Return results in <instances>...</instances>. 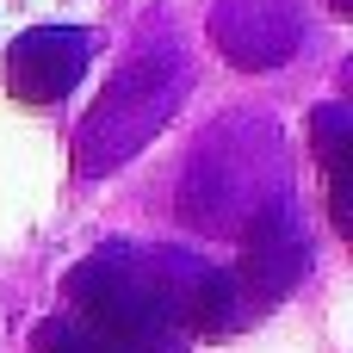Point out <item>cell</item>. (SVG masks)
Instances as JSON below:
<instances>
[{
    "mask_svg": "<svg viewBox=\"0 0 353 353\" xmlns=\"http://www.w3.org/2000/svg\"><path fill=\"white\" fill-rule=\"evenodd\" d=\"M68 298H74V316L87 329H99L124 353H143L174 323H186L192 279H168V273H155V261H143L130 248H105V254L74 267Z\"/></svg>",
    "mask_w": 353,
    "mask_h": 353,
    "instance_id": "1",
    "label": "cell"
},
{
    "mask_svg": "<svg viewBox=\"0 0 353 353\" xmlns=\"http://www.w3.org/2000/svg\"><path fill=\"white\" fill-rule=\"evenodd\" d=\"M37 353H124V347L105 341L99 329H87L81 316H50L37 329Z\"/></svg>",
    "mask_w": 353,
    "mask_h": 353,
    "instance_id": "3",
    "label": "cell"
},
{
    "mask_svg": "<svg viewBox=\"0 0 353 353\" xmlns=\"http://www.w3.org/2000/svg\"><path fill=\"white\" fill-rule=\"evenodd\" d=\"M87 62H93V37L81 25H37V31L12 37L0 81L25 105H56V99L74 93V81L87 74Z\"/></svg>",
    "mask_w": 353,
    "mask_h": 353,
    "instance_id": "2",
    "label": "cell"
}]
</instances>
